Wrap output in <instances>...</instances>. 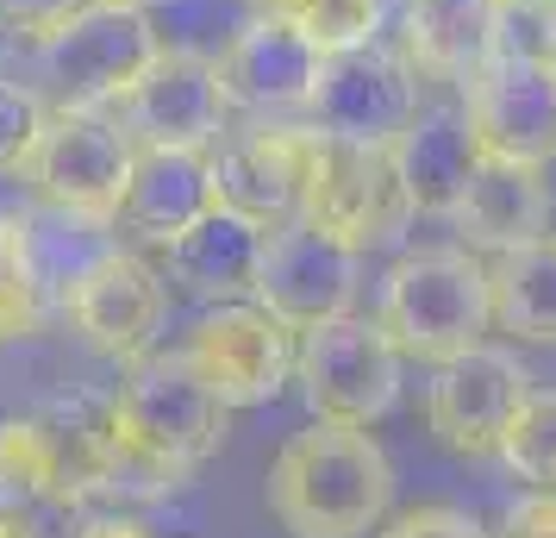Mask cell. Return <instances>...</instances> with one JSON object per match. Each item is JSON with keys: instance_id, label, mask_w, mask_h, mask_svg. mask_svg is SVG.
<instances>
[{"instance_id": "6da1fadb", "label": "cell", "mask_w": 556, "mask_h": 538, "mask_svg": "<svg viewBox=\"0 0 556 538\" xmlns=\"http://www.w3.org/2000/svg\"><path fill=\"white\" fill-rule=\"evenodd\" d=\"M263 501L288 538H363L388 520L394 463L369 426L313 420L269 458Z\"/></svg>"}, {"instance_id": "7a4b0ae2", "label": "cell", "mask_w": 556, "mask_h": 538, "mask_svg": "<svg viewBox=\"0 0 556 538\" xmlns=\"http://www.w3.org/2000/svg\"><path fill=\"white\" fill-rule=\"evenodd\" d=\"M226 401L181 358H138L119 395L106 401L113 420V488H176L226 445Z\"/></svg>"}, {"instance_id": "3957f363", "label": "cell", "mask_w": 556, "mask_h": 538, "mask_svg": "<svg viewBox=\"0 0 556 538\" xmlns=\"http://www.w3.org/2000/svg\"><path fill=\"white\" fill-rule=\"evenodd\" d=\"M381 333L394 338L401 358L451 363L476 351L494 326V295H488V257L469 245H438V251H406L388 283H381Z\"/></svg>"}, {"instance_id": "277c9868", "label": "cell", "mask_w": 556, "mask_h": 538, "mask_svg": "<svg viewBox=\"0 0 556 538\" xmlns=\"http://www.w3.org/2000/svg\"><path fill=\"white\" fill-rule=\"evenodd\" d=\"M131 151L138 145H131V132L119 126L113 107H51L20 176L56 213L113 226V207H119V188H126Z\"/></svg>"}, {"instance_id": "5b68a950", "label": "cell", "mask_w": 556, "mask_h": 538, "mask_svg": "<svg viewBox=\"0 0 556 538\" xmlns=\"http://www.w3.org/2000/svg\"><path fill=\"white\" fill-rule=\"evenodd\" d=\"M163 51L151 13L126 0H81L56 32L38 38V70L56 82L63 107H119L131 82Z\"/></svg>"}, {"instance_id": "8992f818", "label": "cell", "mask_w": 556, "mask_h": 538, "mask_svg": "<svg viewBox=\"0 0 556 538\" xmlns=\"http://www.w3.org/2000/svg\"><path fill=\"white\" fill-rule=\"evenodd\" d=\"M294 383H301L313 420L331 426H376L401 401V351L381 333V320L338 313L326 326L301 333L294 351Z\"/></svg>"}, {"instance_id": "52a82bcc", "label": "cell", "mask_w": 556, "mask_h": 538, "mask_svg": "<svg viewBox=\"0 0 556 538\" xmlns=\"http://www.w3.org/2000/svg\"><path fill=\"white\" fill-rule=\"evenodd\" d=\"M306 126L338 138V145H369V151H388L401 126L419 113V70L406 57L381 51L376 38L369 45H351V51L319 57V82L306 95Z\"/></svg>"}, {"instance_id": "ba28073f", "label": "cell", "mask_w": 556, "mask_h": 538, "mask_svg": "<svg viewBox=\"0 0 556 538\" xmlns=\"http://www.w3.org/2000/svg\"><path fill=\"white\" fill-rule=\"evenodd\" d=\"M463 120L481 157L544 170L556 163V70L551 57L494 51L463 82Z\"/></svg>"}, {"instance_id": "9c48e42d", "label": "cell", "mask_w": 556, "mask_h": 538, "mask_svg": "<svg viewBox=\"0 0 556 538\" xmlns=\"http://www.w3.org/2000/svg\"><path fill=\"white\" fill-rule=\"evenodd\" d=\"M356 276H363V251L351 238L313 226V220H288L263 245V270H256L251 301L276 313L288 333H313L338 313H351Z\"/></svg>"}, {"instance_id": "30bf717a", "label": "cell", "mask_w": 556, "mask_h": 538, "mask_svg": "<svg viewBox=\"0 0 556 538\" xmlns=\"http://www.w3.org/2000/svg\"><path fill=\"white\" fill-rule=\"evenodd\" d=\"M181 358L226 408H263L294 376V333L256 301H219L188 326Z\"/></svg>"}, {"instance_id": "8fae6325", "label": "cell", "mask_w": 556, "mask_h": 538, "mask_svg": "<svg viewBox=\"0 0 556 538\" xmlns=\"http://www.w3.org/2000/svg\"><path fill=\"white\" fill-rule=\"evenodd\" d=\"M526 388H531V376L519 370L513 351L476 345L463 358L438 363V376L426 388V426L456 458H494L513 408L526 401Z\"/></svg>"}, {"instance_id": "7c38bea8", "label": "cell", "mask_w": 556, "mask_h": 538, "mask_svg": "<svg viewBox=\"0 0 556 538\" xmlns=\"http://www.w3.org/2000/svg\"><path fill=\"white\" fill-rule=\"evenodd\" d=\"M313 151H319V132L313 126H251V132H231L213 145V188L219 201L251 213L256 226H288L301 220L306 201V176H313Z\"/></svg>"}, {"instance_id": "4fadbf2b", "label": "cell", "mask_w": 556, "mask_h": 538, "mask_svg": "<svg viewBox=\"0 0 556 538\" xmlns=\"http://www.w3.org/2000/svg\"><path fill=\"white\" fill-rule=\"evenodd\" d=\"M226 88H219V63L201 51H156V63L131 82V95L119 101V126L131 132V145H194L213 151L226 138Z\"/></svg>"}, {"instance_id": "5bb4252c", "label": "cell", "mask_w": 556, "mask_h": 538, "mask_svg": "<svg viewBox=\"0 0 556 538\" xmlns=\"http://www.w3.org/2000/svg\"><path fill=\"white\" fill-rule=\"evenodd\" d=\"M63 308L76 320V333L101 351V358L138 363L156 345L163 326V276L144 257L106 245L101 257L81 263V276L63 288Z\"/></svg>"}, {"instance_id": "9a60e30c", "label": "cell", "mask_w": 556, "mask_h": 538, "mask_svg": "<svg viewBox=\"0 0 556 538\" xmlns=\"http://www.w3.org/2000/svg\"><path fill=\"white\" fill-rule=\"evenodd\" d=\"M301 220L338 232V238H351L356 251H369V245H381V238H394V226L406 220V201H401V188H394L388 151L338 145V138L319 132Z\"/></svg>"}, {"instance_id": "2e32d148", "label": "cell", "mask_w": 556, "mask_h": 538, "mask_svg": "<svg viewBox=\"0 0 556 538\" xmlns=\"http://www.w3.org/2000/svg\"><path fill=\"white\" fill-rule=\"evenodd\" d=\"M263 245H269V226H256L251 213L213 201L194 226H181L176 238L156 245V251H163V276H169L181 295L219 308V301H251L256 295Z\"/></svg>"}, {"instance_id": "e0dca14e", "label": "cell", "mask_w": 556, "mask_h": 538, "mask_svg": "<svg viewBox=\"0 0 556 538\" xmlns=\"http://www.w3.org/2000/svg\"><path fill=\"white\" fill-rule=\"evenodd\" d=\"M319 57L326 51L306 32H294L276 13H256L251 26H238V38L213 63H219V88H226L231 107L288 113V107H306L313 82H319Z\"/></svg>"}, {"instance_id": "ac0fdd59", "label": "cell", "mask_w": 556, "mask_h": 538, "mask_svg": "<svg viewBox=\"0 0 556 538\" xmlns=\"http://www.w3.org/2000/svg\"><path fill=\"white\" fill-rule=\"evenodd\" d=\"M476 163L481 151L463 107H419L401 126V138L388 145V170H394L406 213H426V220H451Z\"/></svg>"}, {"instance_id": "d6986e66", "label": "cell", "mask_w": 556, "mask_h": 538, "mask_svg": "<svg viewBox=\"0 0 556 538\" xmlns=\"http://www.w3.org/2000/svg\"><path fill=\"white\" fill-rule=\"evenodd\" d=\"M213 201H219V188H213V151H194V145H138L113 220L126 232H138V238H151V245H169Z\"/></svg>"}, {"instance_id": "ffe728a7", "label": "cell", "mask_w": 556, "mask_h": 538, "mask_svg": "<svg viewBox=\"0 0 556 538\" xmlns=\"http://www.w3.org/2000/svg\"><path fill=\"white\" fill-rule=\"evenodd\" d=\"M456 226L469 232L476 251H513V245H531L551 232V188H544V170H526V163H501V157H481L463 201L451 213Z\"/></svg>"}, {"instance_id": "44dd1931", "label": "cell", "mask_w": 556, "mask_h": 538, "mask_svg": "<svg viewBox=\"0 0 556 538\" xmlns=\"http://www.w3.org/2000/svg\"><path fill=\"white\" fill-rule=\"evenodd\" d=\"M501 0H406V63L444 82H469L494 57Z\"/></svg>"}, {"instance_id": "7402d4cb", "label": "cell", "mask_w": 556, "mask_h": 538, "mask_svg": "<svg viewBox=\"0 0 556 538\" xmlns=\"http://www.w3.org/2000/svg\"><path fill=\"white\" fill-rule=\"evenodd\" d=\"M488 295H494V326L531 338V345H556V238L551 232L488 257Z\"/></svg>"}, {"instance_id": "603a6c76", "label": "cell", "mask_w": 556, "mask_h": 538, "mask_svg": "<svg viewBox=\"0 0 556 538\" xmlns=\"http://www.w3.org/2000/svg\"><path fill=\"white\" fill-rule=\"evenodd\" d=\"M45 438H51V463H56V501H81L113 488V420L94 401H56L38 408Z\"/></svg>"}, {"instance_id": "cb8c5ba5", "label": "cell", "mask_w": 556, "mask_h": 538, "mask_svg": "<svg viewBox=\"0 0 556 538\" xmlns=\"http://www.w3.org/2000/svg\"><path fill=\"white\" fill-rule=\"evenodd\" d=\"M38 501H56V463L38 413L0 420V513H26Z\"/></svg>"}, {"instance_id": "d4e9b609", "label": "cell", "mask_w": 556, "mask_h": 538, "mask_svg": "<svg viewBox=\"0 0 556 538\" xmlns=\"http://www.w3.org/2000/svg\"><path fill=\"white\" fill-rule=\"evenodd\" d=\"M45 276L31 263L26 245V220L20 213H0V345L13 338H31L45 326Z\"/></svg>"}, {"instance_id": "484cf974", "label": "cell", "mask_w": 556, "mask_h": 538, "mask_svg": "<svg viewBox=\"0 0 556 538\" xmlns=\"http://www.w3.org/2000/svg\"><path fill=\"white\" fill-rule=\"evenodd\" d=\"M494 458H501L519 483L556 488V388H526V401L513 408Z\"/></svg>"}, {"instance_id": "4316f807", "label": "cell", "mask_w": 556, "mask_h": 538, "mask_svg": "<svg viewBox=\"0 0 556 538\" xmlns=\"http://www.w3.org/2000/svg\"><path fill=\"white\" fill-rule=\"evenodd\" d=\"M256 13H276L294 32H306L319 51H351V45H369L381 26V0H263Z\"/></svg>"}, {"instance_id": "83f0119b", "label": "cell", "mask_w": 556, "mask_h": 538, "mask_svg": "<svg viewBox=\"0 0 556 538\" xmlns=\"http://www.w3.org/2000/svg\"><path fill=\"white\" fill-rule=\"evenodd\" d=\"M45 113H51V107L38 101L31 88L0 82V176H20V170H26L31 145H38V132H45Z\"/></svg>"}, {"instance_id": "f1b7e54d", "label": "cell", "mask_w": 556, "mask_h": 538, "mask_svg": "<svg viewBox=\"0 0 556 538\" xmlns=\"http://www.w3.org/2000/svg\"><path fill=\"white\" fill-rule=\"evenodd\" d=\"M381 538H488V533L476 526V513L431 501V508H406L401 520H388Z\"/></svg>"}, {"instance_id": "f546056e", "label": "cell", "mask_w": 556, "mask_h": 538, "mask_svg": "<svg viewBox=\"0 0 556 538\" xmlns=\"http://www.w3.org/2000/svg\"><path fill=\"white\" fill-rule=\"evenodd\" d=\"M494 538H556V488H531L501 513Z\"/></svg>"}, {"instance_id": "4dcf8cb0", "label": "cell", "mask_w": 556, "mask_h": 538, "mask_svg": "<svg viewBox=\"0 0 556 538\" xmlns=\"http://www.w3.org/2000/svg\"><path fill=\"white\" fill-rule=\"evenodd\" d=\"M76 7L81 0H0V26L26 32V38H45V32H56Z\"/></svg>"}, {"instance_id": "1f68e13d", "label": "cell", "mask_w": 556, "mask_h": 538, "mask_svg": "<svg viewBox=\"0 0 556 538\" xmlns=\"http://www.w3.org/2000/svg\"><path fill=\"white\" fill-rule=\"evenodd\" d=\"M76 538H151V533H144L138 520H88Z\"/></svg>"}, {"instance_id": "d6a6232c", "label": "cell", "mask_w": 556, "mask_h": 538, "mask_svg": "<svg viewBox=\"0 0 556 538\" xmlns=\"http://www.w3.org/2000/svg\"><path fill=\"white\" fill-rule=\"evenodd\" d=\"M0 538H26V533H20V520H13V513H0Z\"/></svg>"}, {"instance_id": "836d02e7", "label": "cell", "mask_w": 556, "mask_h": 538, "mask_svg": "<svg viewBox=\"0 0 556 538\" xmlns=\"http://www.w3.org/2000/svg\"><path fill=\"white\" fill-rule=\"evenodd\" d=\"M501 7H538V13H551L556 0H501Z\"/></svg>"}, {"instance_id": "e575fe53", "label": "cell", "mask_w": 556, "mask_h": 538, "mask_svg": "<svg viewBox=\"0 0 556 538\" xmlns=\"http://www.w3.org/2000/svg\"><path fill=\"white\" fill-rule=\"evenodd\" d=\"M544 57H551V70H556V13H551V45H544Z\"/></svg>"}, {"instance_id": "d590c367", "label": "cell", "mask_w": 556, "mask_h": 538, "mask_svg": "<svg viewBox=\"0 0 556 538\" xmlns=\"http://www.w3.org/2000/svg\"><path fill=\"white\" fill-rule=\"evenodd\" d=\"M126 7H144V0H126Z\"/></svg>"}]
</instances>
